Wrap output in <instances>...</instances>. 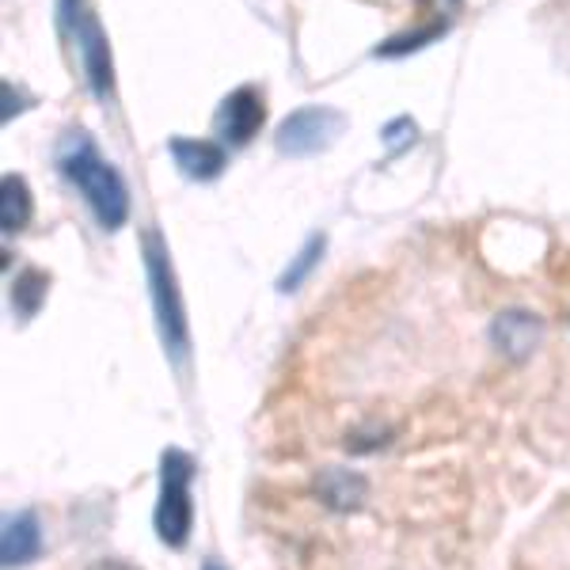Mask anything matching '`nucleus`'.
Here are the masks:
<instances>
[{
	"mask_svg": "<svg viewBox=\"0 0 570 570\" xmlns=\"http://www.w3.org/2000/svg\"><path fill=\"white\" fill-rule=\"evenodd\" d=\"M58 168L72 187L85 195V202L96 209L104 228H122L130 217V190H126L122 176L99 156L88 134L72 130L58 149Z\"/></svg>",
	"mask_w": 570,
	"mask_h": 570,
	"instance_id": "nucleus-1",
	"label": "nucleus"
},
{
	"mask_svg": "<svg viewBox=\"0 0 570 570\" xmlns=\"http://www.w3.org/2000/svg\"><path fill=\"white\" fill-rule=\"evenodd\" d=\"M145 274H149V293H153L156 327H160L164 351H168L171 362L183 365L190 354V327L176 285V271H171L168 259V244L160 240V233H145Z\"/></svg>",
	"mask_w": 570,
	"mask_h": 570,
	"instance_id": "nucleus-2",
	"label": "nucleus"
},
{
	"mask_svg": "<svg viewBox=\"0 0 570 570\" xmlns=\"http://www.w3.org/2000/svg\"><path fill=\"white\" fill-rule=\"evenodd\" d=\"M195 461L183 449H168L160 456V502H156V537L168 548H183L195 529V502H190Z\"/></svg>",
	"mask_w": 570,
	"mask_h": 570,
	"instance_id": "nucleus-3",
	"label": "nucleus"
},
{
	"mask_svg": "<svg viewBox=\"0 0 570 570\" xmlns=\"http://www.w3.org/2000/svg\"><path fill=\"white\" fill-rule=\"evenodd\" d=\"M61 20H66L69 35L80 46V61H85L88 85L99 99L110 96V50H107V35L99 20L91 16V8L85 0H61Z\"/></svg>",
	"mask_w": 570,
	"mask_h": 570,
	"instance_id": "nucleus-4",
	"label": "nucleus"
},
{
	"mask_svg": "<svg viewBox=\"0 0 570 570\" xmlns=\"http://www.w3.org/2000/svg\"><path fill=\"white\" fill-rule=\"evenodd\" d=\"M343 122L346 118L331 107L293 110V115L278 126V134H274V145H278L282 156H316L343 134Z\"/></svg>",
	"mask_w": 570,
	"mask_h": 570,
	"instance_id": "nucleus-5",
	"label": "nucleus"
},
{
	"mask_svg": "<svg viewBox=\"0 0 570 570\" xmlns=\"http://www.w3.org/2000/svg\"><path fill=\"white\" fill-rule=\"evenodd\" d=\"M263 96L255 88H236L233 96H225V104L217 110V134L228 145H247L263 126Z\"/></svg>",
	"mask_w": 570,
	"mask_h": 570,
	"instance_id": "nucleus-6",
	"label": "nucleus"
},
{
	"mask_svg": "<svg viewBox=\"0 0 570 570\" xmlns=\"http://www.w3.org/2000/svg\"><path fill=\"white\" fill-rule=\"evenodd\" d=\"M168 153H171V160H176V168L183 171V176L198 179V183L217 179L220 171H225V164H228L225 145L206 141V137H171Z\"/></svg>",
	"mask_w": 570,
	"mask_h": 570,
	"instance_id": "nucleus-7",
	"label": "nucleus"
},
{
	"mask_svg": "<svg viewBox=\"0 0 570 570\" xmlns=\"http://www.w3.org/2000/svg\"><path fill=\"white\" fill-rule=\"evenodd\" d=\"M491 338L510 362H525L544 338V324L532 312H502L491 324Z\"/></svg>",
	"mask_w": 570,
	"mask_h": 570,
	"instance_id": "nucleus-8",
	"label": "nucleus"
},
{
	"mask_svg": "<svg viewBox=\"0 0 570 570\" xmlns=\"http://www.w3.org/2000/svg\"><path fill=\"white\" fill-rule=\"evenodd\" d=\"M39 551H42V529L35 513H16V518L4 521V532H0V563L27 567L39 559Z\"/></svg>",
	"mask_w": 570,
	"mask_h": 570,
	"instance_id": "nucleus-9",
	"label": "nucleus"
},
{
	"mask_svg": "<svg viewBox=\"0 0 570 570\" xmlns=\"http://www.w3.org/2000/svg\"><path fill=\"white\" fill-rule=\"evenodd\" d=\"M316 494L331 505V510L346 513V510H357V505H362L365 480L357 472H346V468H327V472H320V480H316Z\"/></svg>",
	"mask_w": 570,
	"mask_h": 570,
	"instance_id": "nucleus-10",
	"label": "nucleus"
},
{
	"mask_svg": "<svg viewBox=\"0 0 570 570\" xmlns=\"http://www.w3.org/2000/svg\"><path fill=\"white\" fill-rule=\"evenodd\" d=\"M31 187H27V179L20 176H4L0 183V225H4V233H16V228H23L27 220H31Z\"/></svg>",
	"mask_w": 570,
	"mask_h": 570,
	"instance_id": "nucleus-11",
	"label": "nucleus"
},
{
	"mask_svg": "<svg viewBox=\"0 0 570 570\" xmlns=\"http://www.w3.org/2000/svg\"><path fill=\"white\" fill-rule=\"evenodd\" d=\"M46 285H50V278H46V274H39V271H23L20 278L12 282V308L20 312L23 320H31L35 312L42 308Z\"/></svg>",
	"mask_w": 570,
	"mask_h": 570,
	"instance_id": "nucleus-12",
	"label": "nucleus"
},
{
	"mask_svg": "<svg viewBox=\"0 0 570 570\" xmlns=\"http://www.w3.org/2000/svg\"><path fill=\"white\" fill-rule=\"evenodd\" d=\"M320 255H324V236H312V240L297 252V259L285 266V274L278 278V289H282V293H293V289H297V285L312 274V266L320 263Z\"/></svg>",
	"mask_w": 570,
	"mask_h": 570,
	"instance_id": "nucleus-13",
	"label": "nucleus"
},
{
	"mask_svg": "<svg viewBox=\"0 0 570 570\" xmlns=\"http://www.w3.org/2000/svg\"><path fill=\"white\" fill-rule=\"evenodd\" d=\"M445 20H438V23H430V27H422V31H411V35H400V39H389L384 46H376V58H400V53H411V50H422L426 42H434L445 35Z\"/></svg>",
	"mask_w": 570,
	"mask_h": 570,
	"instance_id": "nucleus-14",
	"label": "nucleus"
},
{
	"mask_svg": "<svg viewBox=\"0 0 570 570\" xmlns=\"http://www.w3.org/2000/svg\"><path fill=\"white\" fill-rule=\"evenodd\" d=\"M415 134H419V126L411 122V118H395V122L384 126V145H389V153H403V149H411L415 145Z\"/></svg>",
	"mask_w": 570,
	"mask_h": 570,
	"instance_id": "nucleus-15",
	"label": "nucleus"
},
{
	"mask_svg": "<svg viewBox=\"0 0 570 570\" xmlns=\"http://www.w3.org/2000/svg\"><path fill=\"white\" fill-rule=\"evenodd\" d=\"M422 4L434 8V12H449V16L461 12V0H422Z\"/></svg>",
	"mask_w": 570,
	"mask_h": 570,
	"instance_id": "nucleus-16",
	"label": "nucleus"
},
{
	"mask_svg": "<svg viewBox=\"0 0 570 570\" xmlns=\"http://www.w3.org/2000/svg\"><path fill=\"white\" fill-rule=\"evenodd\" d=\"M91 570H134V567H126V563H118V559H104V563H96Z\"/></svg>",
	"mask_w": 570,
	"mask_h": 570,
	"instance_id": "nucleus-17",
	"label": "nucleus"
},
{
	"mask_svg": "<svg viewBox=\"0 0 570 570\" xmlns=\"http://www.w3.org/2000/svg\"><path fill=\"white\" fill-rule=\"evenodd\" d=\"M202 570H220L217 563H202Z\"/></svg>",
	"mask_w": 570,
	"mask_h": 570,
	"instance_id": "nucleus-18",
	"label": "nucleus"
}]
</instances>
